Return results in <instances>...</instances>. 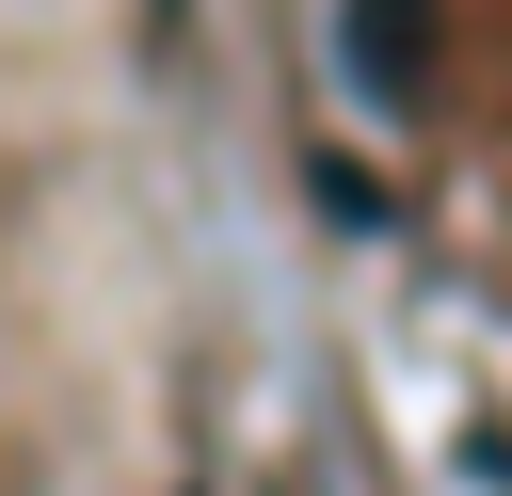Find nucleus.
Wrapping results in <instances>:
<instances>
[{
  "label": "nucleus",
  "instance_id": "nucleus-1",
  "mask_svg": "<svg viewBox=\"0 0 512 496\" xmlns=\"http://www.w3.org/2000/svg\"><path fill=\"white\" fill-rule=\"evenodd\" d=\"M432 0H352V80L384 96V112H416V80H432V32H416Z\"/></svg>",
  "mask_w": 512,
  "mask_h": 496
}]
</instances>
